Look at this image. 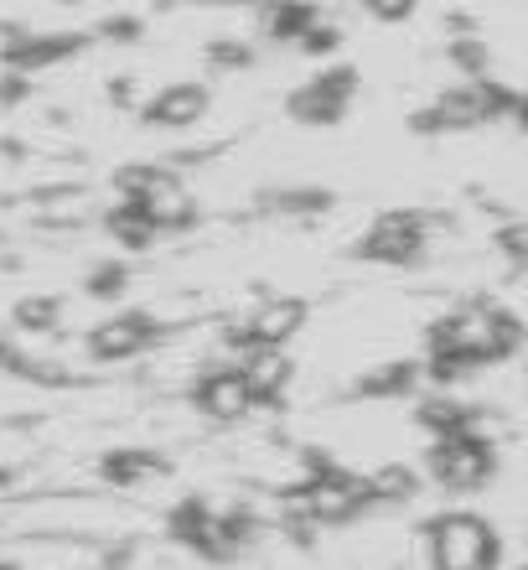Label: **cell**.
Listing matches in <instances>:
<instances>
[{"label":"cell","instance_id":"13","mask_svg":"<svg viewBox=\"0 0 528 570\" xmlns=\"http://www.w3.org/2000/svg\"><path fill=\"white\" fill-rule=\"evenodd\" d=\"M415 421H420V431H430L436 441H446V435L456 431H471V410L456 400V394L436 390L430 400H420V410H415Z\"/></svg>","mask_w":528,"mask_h":570},{"label":"cell","instance_id":"22","mask_svg":"<svg viewBox=\"0 0 528 570\" xmlns=\"http://www.w3.org/2000/svg\"><path fill=\"white\" fill-rule=\"evenodd\" d=\"M451 62L461 68V73H471L477 83H482L492 52H487V42H477V37H456V42H451Z\"/></svg>","mask_w":528,"mask_h":570},{"label":"cell","instance_id":"26","mask_svg":"<svg viewBox=\"0 0 528 570\" xmlns=\"http://www.w3.org/2000/svg\"><path fill=\"white\" fill-rule=\"evenodd\" d=\"M301 47L311 52V58H317V52H332V47H337V27H317V31H306Z\"/></svg>","mask_w":528,"mask_h":570},{"label":"cell","instance_id":"24","mask_svg":"<svg viewBox=\"0 0 528 570\" xmlns=\"http://www.w3.org/2000/svg\"><path fill=\"white\" fill-rule=\"evenodd\" d=\"M208 58H212V68H249V62H255V52H249L243 42H212Z\"/></svg>","mask_w":528,"mask_h":570},{"label":"cell","instance_id":"31","mask_svg":"<svg viewBox=\"0 0 528 570\" xmlns=\"http://www.w3.org/2000/svg\"><path fill=\"white\" fill-rule=\"evenodd\" d=\"M518 570H528V560H524V566H518Z\"/></svg>","mask_w":528,"mask_h":570},{"label":"cell","instance_id":"17","mask_svg":"<svg viewBox=\"0 0 528 570\" xmlns=\"http://www.w3.org/2000/svg\"><path fill=\"white\" fill-rule=\"evenodd\" d=\"M78 47H83L78 37H27V42L11 47V62L16 68H47V62H58V58H73Z\"/></svg>","mask_w":528,"mask_h":570},{"label":"cell","instance_id":"7","mask_svg":"<svg viewBox=\"0 0 528 570\" xmlns=\"http://www.w3.org/2000/svg\"><path fill=\"white\" fill-rule=\"evenodd\" d=\"M192 400L208 421H243V415L255 410V394H249V384H243L239 368H212L208 379H197Z\"/></svg>","mask_w":528,"mask_h":570},{"label":"cell","instance_id":"30","mask_svg":"<svg viewBox=\"0 0 528 570\" xmlns=\"http://www.w3.org/2000/svg\"><path fill=\"white\" fill-rule=\"evenodd\" d=\"M0 570H16V566H6V560H0Z\"/></svg>","mask_w":528,"mask_h":570},{"label":"cell","instance_id":"12","mask_svg":"<svg viewBox=\"0 0 528 570\" xmlns=\"http://www.w3.org/2000/svg\"><path fill=\"white\" fill-rule=\"evenodd\" d=\"M202 109H208V89H202V83H171V89H161L151 105H146V120L167 125V130H181V125L202 120Z\"/></svg>","mask_w":528,"mask_h":570},{"label":"cell","instance_id":"28","mask_svg":"<svg viewBox=\"0 0 528 570\" xmlns=\"http://www.w3.org/2000/svg\"><path fill=\"white\" fill-rule=\"evenodd\" d=\"M136 21H104V37H136Z\"/></svg>","mask_w":528,"mask_h":570},{"label":"cell","instance_id":"29","mask_svg":"<svg viewBox=\"0 0 528 570\" xmlns=\"http://www.w3.org/2000/svg\"><path fill=\"white\" fill-rule=\"evenodd\" d=\"M514 120H518V125H524V130H528V99H518V109H514Z\"/></svg>","mask_w":528,"mask_h":570},{"label":"cell","instance_id":"11","mask_svg":"<svg viewBox=\"0 0 528 570\" xmlns=\"http://www.w3.org/2000/svg\"><path fill=\"white\" fill-rule=\"evenodd\" d=\"M301 327H306V301H296V296H275L249 316V337L259 347H286Z\"/></svg>","mask_w":528,"mask_h":570},{"label":"cell","instance_id":"25","mask_svg":"<svg viewBox=\"0 0 528 570\" xmlns=\"http://www.w3.org/2000/svg\"><path fill=\"white\" fill-rule=\"evenodd\" d=\"M120 285H124V271H120V265H104V271H93L89 291H93V296H114Z\"/></svg>","mask_w":528,"mask_h":570},{"label":"cell","instance_id":"27","mask_svg":"<svg viewBox=\"0 0 528 570\" xmlns=\"http://www.w3.org/2000/svg\"><path fill=\"white\" fill-rule=\"evenodd\" d=\"M368 11H373L378 21H405V16L415 11V6H409V0H405V6H399V0H373V6H368Z\"/></svg>","mask_w":528,"mask_h":570},{"label":"cell","instance_id":"15","mask_svg":"<svg viewBox=\"0 0 528 570\" xmlns=\"http://www.w3.org/2000/svg\"><path fill=\"white\" fill-rule=\"evenodd\" d=\"M415 488H420V478L405 462H389V466H378V472H368V503H409Z\"/></svg>","mask_w":528,"mask_h":570},{"label":"cell","instance_id":"6","mask_svg":"<svg viewBox=\"0 0 528 570\" xmlns=\"http://www.w3.org/2000/svg\"><path fill=\"white\" fill-rule=\"evenodd\" d=\"M358 255L378 259V265H415L425 255V218L420 213H383L358 239Z\"/></svg>","mask_w":528,"mask_h":570},{"label":"cell","instance_id":"14","mask_svg":"<svg viewBox=\"0 0 528 570\" xmlns=\"http://www.w3.org/2000/svg\"><path fill=\"white\" fill-rule=\"evenodd\" d=\"M321 27V11L317 6H306V0H290V6H270L265 11V31H270L275 42H301L306 31Z\"/></svg>","mask_w":528,"mask_h":570},{"label":"cell","instance_id":"4","mask_svg":"<svg viewBox=\"0 0 528 570\" xmlns=\"http://www.w3.org/2000/svg\"><path fill=\"white\" fill-rule=\"evenodd\" d=\"M290 503H301L311 513V524H348L368 509V478L348 472V466H327L321 462L311 478H306L301 493H290Z\"/></svg>","mask_w":528,"mask_h":570},{"label":"cell","instance_id":"5","mask_svg":"<svg viewBox=\"0 0 528 570\" xmlns=\"http://www.w3.org/2000/svg\"><path fill=\"white\" fill-rule=\"evenodd\" d=\"M352 89H358V73H352L348 62H332V68H321L306 89L290 94V115L306 125H337L352 105Z\"/></svg>","mask_w":528,"mask_h":570},{"label":"cell","instance_id":"9","mask_svg":"<svg viewBox=\"0 0 528 570\" xmlns=\"http://www.w3.org/2000/svg\"><path fill=\"white\" fill-rule=\"evenodd\" d=\"M243 384H249V394H255V405H280V394H286L290 384V358L286 347H249L239 363Z\"/></svg>","mask_w":528,"mask_h":570},{"label":"cell","instance_id":"20","mask_svg":"<svg viewBox=\"0 0 528 570\" xmlns=\"http://www.w3.org/2000/svg\"><path fill=\"white\" fill-rule=\"evenodd\" d=\"M208 524H212V509L202 498H181L177 509H171V540H181V544H197V534Z\"/></svg>","mask_w":528,"mask_h":570},{"label":"cell","instance_id":"8","mask_svg":"<svg viewBox=\"0 0 528 570\" xmlns=\"http://www.w3.org/2000/svg\"><path fill=\"white\" fill-rule=\"evenodd\" d=\"M136 208L156 224V234H161V228H187L192 224V193H187V181L171 177V171H156L151 187L136 197Z\"/></svg>","mask_w":528,"mask_h":570},{"label":"cell","instance_id":"2","mask_svg":"<svg viewBox=\"0 0 528 570\" xmlns=\"http://www.w3.org/2000/svg\"><path fill=\"white\" fill-rule=\"evenodd\" d=\"M425 556L436 570H498L502 540L477 513H440L425 524Z\"/></svg>","mask_w":528,"mask_h":570},{"label":"cell","instance_id":"19","mask_svg":"<svg viewBox=\"0 0 528 570\" xmlns=\"http://www.w3.org/2000/svg\"><path fill=\"white\" fill-rule=\"evenodd\" d=\"M415 379H420V368L415 363H383L378 374H362L358 390L373 394V400H389V394H409L415 390Z\"/></svg>","mask_w":528,"mask_h":570},{"label":"cell","instance_id":"3","mask_svg":"<svg viewBox=\"0 0 528 570\" xmlns=\"http://www.w3.org/2000/svg\"><path fill=\"white\" fill-rule=\"evenodd\" d=\"M498 472V451L492 441L477 431H456L446 441L430 446V478L440 488H451V493H471V488H487Z\"/></svg>","mask_w":528,"mask_h":570},{"label":"cell","instance_id":"1","mask_svg":"<svg viewBox=\"0 0 528 570\" xmlns=\"http://www.w3.org/2000/svg\"><path fill=\"white\" fill-rule=\"evenodd\" d=\"M524 343V322L514 312H502L492 301H471V306H456L451 316H440L430 327V353H451V358L482 368V363L508 358L514 347Z\"/></svg>","mask_w":528,"mask_h":570},{"label":"cell","instance_id":"16","mask_svg":"<svg viewBox=\"0 0 528 570\" xmlns=\"http://www.w3.org/2000/svg\"><path fill=\"white\" fill-rule=\"evenodd\" d=\"M167 472V456H156V451H109L104 456V478L109 482H140V478H161Z\"/></svg>","mask_w":528,"mask_h":570},{"label":"cell","instance_id":"18","mask_svg":"<svg viewBox=\"0 0 528 570\" xmlns=\"http://www.w3.org/2000/svg\"><path fill=\"white\" fill-rule=\"evenodd\" d=\"M109 234H114L124 249H146V244H156V224L136 208V203H120V208L109 213Z\"/></svg>","mask_w":528,"mask_h":570},{"label":"cell","instance_id":"21","mask_svg":"<svg viewBox=\"0 0 528 570\" xmlns=\"http://www.w3.org/2000/svg\"><path fill=\"white\" fill-rule=\"evenodd\" d=\"M58 301L52 296H27V301H16V327H27V332H52L58 327Z\"/></svg>","mask_w":528,"mask_h":570},{"label":"cell","instance_id":"23","mask_svg":"<svg viewBox=\"0 0 528 570\" xmlns=\"http://www.w3.org/2000/svg\"><path fill=\"white\" fill-rule=\"evenodd\" d=\"M498 249L514 259V265H528V218H514V224L498 228Z\"/></svg>","mask_w":528,"mask_h":570},{"label":"cell","instance_id":"10","mask_svg":"<svg viewBox=\"0 0 528 570\" xmlns=\"http://www.w3.org/2000/svg\"><path fill=\"white\" fill-rule=\"evenodd\" d=\"M140 347H151V316H114V322H104V327L89 332V353L93 358H136Z\"/></svg>","mask_w":528,"mask_h":570}]
</instances>
